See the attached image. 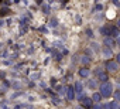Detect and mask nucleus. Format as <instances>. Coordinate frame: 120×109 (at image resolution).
<instances>
[{"mask_svg":"<svg viewBox=\"0 0 120 109\" xmlns=\"http://www.w3.org/2000/svg\"><path fill=\"white\" fill-rule=\"evenodd\" d=\"M99 95L102 96V98H109V96H112L113 95V86H112V84L107 81V82H103L102 85H100V88H99Z\"/></svg>","mask_w":120,"mask_h":109,"instance_id":"f257e3e1","label":"nucleus"},{"mask_svg":"<svg viewBox=\"0 0 120 109\" xmlns=\"http://www.w3.org/2000/svg\"><path fill=\"white\" fill-rule=\"evenodd\" d=\"M117 68H119L117 61H112V60H109V61L106 62V70H107L109 72H116Z\"/></svg>","mask_w":120,"mask_h":109,"instance_id":"f03ea898","label":"nucleus"},{"mask_svg":"<svg viewBox=\"0 0 120 109\" xmlns=\"http://www.w3.org/2000/svg\"><path fill=\"white\" fill-rule=\"evenodd\" d=\"M65 93H67V98H68L69 101H74V99H75V91H74L72 86H68V88L65 89Z\"/></svg>","mask_w":120,"mask_h":109,"instance_id":"7ed1b4c3","label":"nucleus"},{"mask_svg":"<svg viewBox=\"0 0 120 109\" xmlns=\"http://www.w3.org/2000/svg\"><path fill=\"white\" fill-rule=\"evenodd\" d=\"M96 74H98V78H99L100 81L107 82V74H106V72H103V71H100V70H96Z\"/></svg>","mask_w":120,"mask_h":109,"instance_id":"20e7f679","label":"nucleus"},{"mask_svg":"<svg viewBox=\"0 0 120 109\" xmlns=\"http://www.w3.org/2000/svg\"><path fill=\"white\" fill-rule=\"evenodd\" d=\"M72 88H74L75 93H78V95L81 96V93H82V91H83V86H82V84L78 81V82H75V86H72Z\"/></svg>","mask_w":120,"mask_h":109,"instance_id":"39448f33","label":"nucleus"},{"mask_svg":"<svg viewBox=\"0 0 120 109\" xmlns=\"http://www.w3.org/2000/svg\"><path fill=\"white\" fill-rule=\"evenodd\" d=\"M81 101H82V105H83V106H86V108L93 106V102H92V99H90V98H81Z\"/></svg>","mask_w":120,"mask_h":109,"instance_id":"423d86ee","label":"nucleus"},{"mask_svg":"<svg viewBox=\"0 0 120 109\" xmlns=\"http://www.w3.org/2000/svg\"><path fill=\"white\" fill-rule=\"evenodd\" d=\"M89 74H90V72H89V70H88L86 67H83V68H81V70H79V75H81L82 78H88V77H89Z\"/></svg>","mask_w":120,"mask_h":109,"instance_id":"0eeeda50","label":"nucleus"},{"mask_svg":"<svg viewBox=\"0 0 120 109\" xmlns=\"http://www.w3.org/2000/svg\"><path fill=\"white\" fill-rule=\"evenodd\" d=\"M105 45H106V48H109V47H113L114 45V41L112 40V38H105Z\"/></svg>","mask_w":120,"mask_h":109,"instance_id":"6e6552de","label":"nucleus"},{"mask_svg":"<svg viewBox=\"0 0 120 109\" xmlns=\"http://www.w3.org/2000/svg\"><path fill=\"white\" fill-rule=\"evenodd\" d=\"M90 99H92V102H96V103H99V102H100V99H102V96H100L98 92H95V93H93V96H92Z\"/></svg>","mask_w":120,"mask_h":109,"instance_id":"1a4fd4ad","label":"nucleus"},{"mask_svg":"<svg viewBox=\"0 0 120 109\" xmlns=\"http://www.w3.org/2000/svg\"><path fill=\"white\" fill-rule=\"evenodd\" d=\"M109 109H119V105H117V101H112L109 103Z\"/></svg>","mask_w":120,"mask_h":109,"instance_id":"9d476101","label":"nucleus"},{"mask_svg":"<svg viewBox=\"0 0 120 109\" xmlns=\"http://www.w3.org/2000/svg\"><path fill=\"white\" fill-rule=\"evenodd\" d=\"M103 55L105 57H112V50L110 48H103Z\"/></svg>","mask_w":120,"mask_h":109,"instance_id":"9b49d317","label":"nucleus"},{"mask_svg":"<svg viewBox=\"0 0 120 109\" xmlns=\"http://www.w3.org/2000/svg\"><path fill=\"white\" fill-rule=\"evenodd\" d=\"M110 35H112V37H117V35H119V30H117V27H112Z\"/></svg>","mask_w":120,"mask_h":109,"instance_id":"f8f14e48","label":"nucleus"},{"mask_svg":"<svg viewBox=\"0 0 120 109\" xmlns=\"http://www.w3.org/2000/svg\"><path fill=\"white\" fill-rule=\"evenodd\" d=\"M103 109H105V108H103Z\"/></svg>","mask_w":120,"mask_h":109,"instance_id":"ddd939ff","label":"nucleus"}]
</instances>
